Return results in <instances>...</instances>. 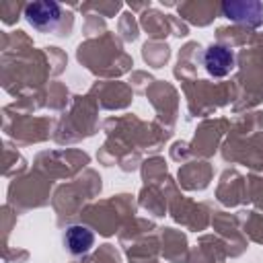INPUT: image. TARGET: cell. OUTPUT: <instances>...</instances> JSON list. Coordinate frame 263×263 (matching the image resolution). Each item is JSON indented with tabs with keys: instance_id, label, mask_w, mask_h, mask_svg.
Here are the masks:
<instances>
[{
	"instance_id": "cell-3",
	"label": "cell",
	"mask_w": 263,
	"mask_h": 263,
	"mask_svg": "<svg viewBox=\"0 0 263 263\" xmlns=\"http://www.w3.org/2000/svg\"><path fill=\"white\" fill-rule=\"evenodd\" d=\"M64 242L72 255H82V253L90 251V247L95 242V234L86 226H70L66 230Z\"/></svg>"
},
{
	"instance_id": "cell-1",
	"label": "cell",
	"mask_w": 263,
	"mask_h": 263,
	"mask_svg": "<svg viewBox=\"0 0 263 263\" xmlns=\"http://www.w3.org/2000/svg\"><path fill=\"white\" fill-rule=\"evenodd\" d=\"M25 18L39 33H53L62 23L64 12L58 2L39 0V2H31L25 6Z\"/></svg>"
},
{
	"instance_id": "cell-2",
	"label": "cell",
	"mask_w": 263,
	"mask_h": 263,
	"mask_svg": "<svg viewBox=\"0 0 263 263\" xmlns=\"http://www.w3.org/2000/svg\"><path fill=\"white\" fill-rule=\"evenodd\" d=\"M203 66H205L208 74L222 78V76L230 74V70L234 68V53L224 45H212L203 53Z\"/></svg>"
}]
</instances>
